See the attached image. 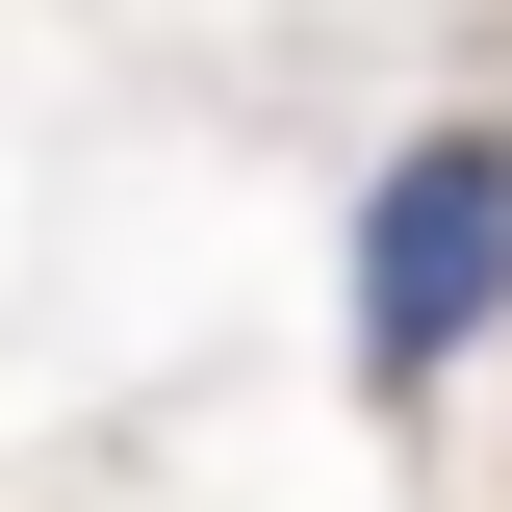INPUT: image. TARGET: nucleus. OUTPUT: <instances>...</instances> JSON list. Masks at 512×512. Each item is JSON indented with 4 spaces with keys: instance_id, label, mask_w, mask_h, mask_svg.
<instances>
[{
    "instance_id": "nucleus-1",
    "label": "nucleus",
    "mask_w": 512,
    "mask_h": 512,
    "mask_svg": "<svg viewBox=\"0 0 512 512\" xmlns=\"http://www.w3.org/2000/svg\"><path fill=\"white\" fill-rule=\"evenodd\" d=\"M512 308V128H410L359 180V384H436Z\"/></svg>"
}]
</instances>
